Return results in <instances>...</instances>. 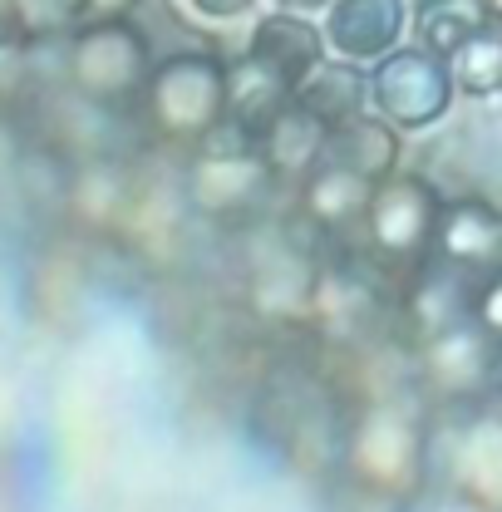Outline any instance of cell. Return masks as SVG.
<instances>
[{
	"label": "cell",
	"instance_id": "cell-1",
	"mask_svg": "<svg viewBox=\"0 0 502 512\" xmlns=\"http://www.w3.org/2000/svg\"><path fill=\"white\" fill-rule=\"evenodd\" d=\"M502 375V340L468 316L463 325L434 335L429 345H419V365L414 380L429 399H439L443 409L458 404H488L498 394Z\"/></svg>",
	"mask_w": 502,
	"mask_h": 512
},
{
	"label": "cell",
	"instance_id": "cell-2",
	"mask_svg": "<svg viewBox=\"0 0 502 512\" xmlns=\"http://www.w3.org/2000/svg\"><path fill=\"white\" fill-rule=\"evenodd\" d=\"M345 468L375 488V493H399L429 478V434L389 399L360 414V424L345 439Z\"/></svg>",
	"mask_w": 502,
	"mask_h": 512
},
{
	"label": "cell",
	"instance_id": "cell-3",
	"mask_svg": "<svg viewBox=\"0 0 502 512\" xmlns=\"http://www.w3.org/2000/svg\"><path fill=\"white\" fill-rule=\"evenodd\" d=\"M443 192L409 173V178H384L375 188V202L365 212V232H370V256L384 261L389 271H419L434 247V227H439Z\"/></svg>",
	"mask_w": 502,
	"mask_h": 512
},
{
	"label": "cell",
	"instance_id": "cell-4",
	"mask_svg": "<svg viewBox=\"0 0 502 512\" xmlns=\"http://www.w3.org/2000/svg\"><path fill=\"white\" fill-rule=\"evenodd\" d=\"M453 69L448 60H439L434 50L424 45H409V50H389L384 60H375L370 74V104H375L379 119H389L404 133H419V128H434L448 119V104H453Z\"/></svg>",
	"mask_w": 502,
	"mask_h": 512
},
{
	"label": "cell",
	"instance_id": "cell-5",
	"mask_svg": "<svg viewBox=\"0 0 502 512\" xmlns=\"http://www.w3.org/2000/svg\"><path fill=\"white\" fill-rule=\"evenodd\" d=\"M463 419L448 434H429V468L448 493H463L488 512H502V409L458 404Z\"/></svg>",
	"mask_w": 502,
	"mask_h": 512
},
{
	"label": "cell",
	"instance_id": "cell-6",
	"mask_svg": "<svg viewBox=\"0 0 502 512\" xmlns=\"http://www.w3.org/2000/svg\"><path fill=\"white\" fill-rule=\"evenodd\" d=\"M148 104H153V119L168 133L202 138L227 114V64H217L212 55L168 60L148 84Z\"/></svg>",
	"mask_w": 502,
	"mask_h": 512
},
{
	"label": "cell",
	"instance_id": "cell-7",
	"mask_svg": "<svg viewBox=\"0 0 502 512\" xmlns=\"http://www.w3.org/2000/svg\"><path fill=\"white\" fill-rule=\"evenodd\" d=\"M429 261L463 276L473 291L502 266V207L488 197H443Z\"/></svg>",
	"mask_w": 502,
	"mask_h": 512
},
{
	"label": "cell",
	"instance_id": "cell-8",
	"mask_svg": "<svg viewBox=\"0 0 502 512\" xmlns=\"http://www.w3.org/2000/svg\"><path fill=\"white\" fill-rule=\"evenodd\" d=\"M74 74L89 94H128L148 79V45L133 25H119V20H99L94 30L79 35L74 45Z\"/></svg>",
	"mask_w": 502,
	"mask_h": 512
},
{
	"label": "cell",
	"instance_id": "cell-9",
	"mask_svg": "<svg viewBox=\"0 0 502 512\" xmlns=\"http://www.w3.org/2000/svg\"><path fill=\"white\" fill-rule=\"evenodd\" d=\"M409 25L404 0H330L325 40L335 55L355 64H375L389 50H399V35Z\"/></svg>",
	"mask_w": 502,
	"mask_h": 512
},
{
	"label": "cell",
	"instance_id": "cell-10",
	"mask_svg": "<svg viewBox=\"0 0 502 512\" xmlns=\"http://www.w3.org/2000/svg\"><path fill=\"white\" fill-rule=\"evenodd\" d=\"M325 45H330L325 30H315L306 15H296V10H276V15H266V20L251 30L247 55L251 60H261L271 74H281L291 89H301L315 69L325 64Z\"/></svg>",
	"mask_w": 502,
	"mask_h": 512
},
{
	"label": "cell",
	"instance_id": "cell-11",
	"mask_svg": "<svg viewBox=\"0 0 502 512\" xmlns=\"http://www.w3.org/2000/svg\"><path fill=\"white\" fill-rule=\"evenodd\" d=\"M271 168L261 153H242V158H202L197 153V168H192L188 188L192 202L212 217H242L247 207L261 202V192L271 188Z\"/></svg>",
	"mask_w": 502,
	"mask_h": 512
},
{
	"label": "cell",
	"instance_id": "cell-12",
	"mask_svg": "<svg viewBox=\"0 0 502 512\" xmlns=\"http://www.w3.org/2000/svg\"><path fill=\"white\" fill-rule=\"evenodd\" d=\"M375 188L379 183L360 178L355 168L325 158L311 178H306V188H301V212L311 217L320 232H330L335 242H345V232H350L355 222H365V212H370V202H375Z\"/></svg>",
	"mask_w": 502,
	"mask_h": 512
},
{
	"label": "cell",
	"instance_id": "cell-13",
	"mask_svg": "<svg viewBox=\"0 0 502 512\" xmlns=\"http://www.w3.org/2000/svg\"><path fill=\"white\" fill-rule=\"evenodd\" d=\"M325 148H330V124H320L296 99L256 133V153L266 158L276 178H311L325 163Z\"/></svg>",
	"mask_w": 502,
	"mask_h": 512
},
{
	"label": "cell",
	"instance_id": "cell-14",
	"mask_svg": "<svg viewBox=\"0 0 502 512\" xmlns=\"http://www.w3.org/2000/svg\"><path fill=\"white\" fill-rule=\"evenodd\" d=\"M502 15L498 0H414L409 10V30L424 50H434L439 60H453L463 45H473L493 20Z\"/></svg>",
	"mask_w": 502,
	"mask_h": 512
},
{
	"label": "cell",
	"instance_id": "cell-15",
	"mask_svg": "<svg viewBox=\"0 0 502 512\" xmlns=\"http://www.w3.org/2000/svg\"><path fill=\"white\" fill-rule=\"evenodd\" d=\"M399 153H404L399 128L389 124V119H379V114H360V119H350V124L330 128V148H325L330 163H345V168H355V173L370 178V183L394 178Z\"/></svg>",
	"mask_w": 502,
	"mask_h": 512
},
{
	"label": "cell",
	"instance_id": "cell-16",
	"mask_svg": "<svg viewBox=\"0 0 502 512\" xmlns=\"http://www.w3.org/2000/svg\"><path fill=\"white\" fill-rule=\"evenodd\" d=\"M296 104L311 109L315 119L330 128L350 124V119H360L370 109V74H360V64L340 55L335 64H320L311 79L296 89Z\"/></svg>",
	"mask_w": 502,
	"mask_h": 512
},
{
	"label": "cell",
	"instance_id": "cell-17",
	"mask_svg": "<svg viewBox=\"0 0 502 512\" xmlns=\"http://www.w3.org/2000/svg\"><path fill=\"white\" fill-rule=\"evenodd\" d=\"M291 99H296V89L281 74H271L261 60H251L247 50L232 60V69H227V114H237L242 124L261 133Z\"/></svg>",
	"mask_w": 502,
	"mask_h": 512
},
{
	"label": "cell",
	"instance_id": "cell-18",
	"mask_svg": "<svg viewBox=\"0 0 502 512\" xmlns=\"http://www.w3.org/2000/svg\"><path fill=\"white\" fill-rule=\"evenodd\" d=\"M453 84L468 94V99H498L502 104V15L473 40V45H463L453 60Z\"/></svg>",
	"mask_w": 502,
	"mask_h": 512
},
{
	"label": "cell",
	"instance_id": "cell-19",
	"mask_svg": "<svg viewBox=\"0 0 502 512\" xmlns=\"http://www.w3.org/2000/svg\"><path fill=\"white\" fill-rule=\"evenodd\" d=\"M473 320L488 325V330L502 340V266L478 286V291H473Z\"/></svg>",
	"mask_w": 502,
	"mask_h": 512
},
{
	"label": "cell",
	"instance_id": "cell-20",
	"mask_svg": "<svg viewBox=\"0 0 502 512\" xmlns=\"http://www.w3.org/2000/svg\"><path fill=\"white\" fill-rule=\"evenodd\" d=\"M256 0H188V10H197L202 20H237L247 15Z\"/></svg>",
	"mask_w": 502,
	"mask_h": 512
},
{
	"label": "cell",
	"instance_id": "cell-21",
	"mask_svg": "<svg viewBox=\"0 0 502 512\" xmlns=\"http://www.w3.org/2000/svg\"><path fill=\"white\" fill-rule=\"evenodd\" d=\"M138 0H84V10H79V20H119L128 15Z\"/></svg>",
	"mask_w": 502,
	"mask_h": 512
},
{
	"label": "cell",
	"instance_id": "cell-22",
	"mask_svg": "<svg viewBox=\"0 0 502 512\" xmlns=\"http://www.w3.org/2000/svg\"><path fill=\"white\" fill-rule=\"evenodd\" d=\"M434 512H488V508H483V503H473V498H463V493H448Z\"/></svg>",
	"mask_w": 502,
	"mask_h": 512
},
{
	"label": "cell",
	"instance_id": "cell-23",
	"mask_svg": "<svg viewBox=\"0 0 502 512\" xmlns=\"http://www.w3.org/2000/svg\"><path fill=\"white\" fill-rule=\"evenodd\" d=\"M330 0H276V10H296V15H311V10H325Z\"/></svg>",
	"mask_w": 502,
	"mask_h": 512
},
{
	"label": "cell",
	"instance_id": "cell-24",
	"mask_svg": "<svg viewBox=\"0 0 502 512\" xmlns=\"http://www.w3.org/2000/svg\"><path fill=\"white\" fill-rule=\"evenodd\" d=\"M498 394H502V375H498Z\"/></svg>",
	"mask_w": 502,
	"mask_h": 512
}]
</instances>
